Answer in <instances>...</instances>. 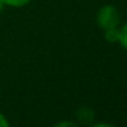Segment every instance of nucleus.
Here are the masks:
<instances>
[{"instance_id": "nucleus-1", "label": "nucleus", "mask_w": 127, "mask_h": 127, "mask_svg": "<svg viewBox=\"0 0 127 127\" xmlns=\"http://www.w3.org/2000/svg\"><path fill=\"white\" fill-rule=\"evenodd\" d=\"M96 22L101 30H107L111 28H118L120 23V14L118 8L112 4H105L97 11Z\"/></svg>"}, {"instance_id": "nucleus-2", "label": "nucleus", "mask_w": 127, "mask_h": 127, "mask_svg": "<svg viewBox=\"0 0 127 127\" xmlns=\"http://www.w3.org/2000/svg\"><path fill=\"white\" fill-rule=\"evenodd\" d=\"M77 118H78V120L82 122V123L90 124L92 120H93V118H94V113L92 109L83 107V108H81V109L77 111Z\"/></svg>"}, {"instance_id": "nucleus-3", "label": "nucleus", "mask_w": 127, "mask_h": 127, "mask_svg": "<svg viewBox=\"0 0 127 127\" xmlns=\"http://www.w3.org/2000/svg\"><path fill=\"white\" fill-rule=\"evenodd\" d=\"M119 36H120V28H111L104 30V37L107 42L109 44H118L119 42Z\"/></svg>"}, {"instance_id": "nucleus-4", "label": "nucleus", "mask_w": 127, "mask_h": 127, "mask_svg": "<svg viewBox=\"0 0 127 127\" xmlns=\"http://www.w3.org/2000/svg\"><path fill=\"white\" fill-rule=\"evenodd\" d=\"M124 49L127 51V22L120 28V36H119V42Z\"/></svg>"}, {"instance_id": "nucleus-5", "label": "nucleus", "mask_w": 127, "mask_h": 127, "mask_svg": "<svg viewBox=\"0 0 127 127\" xmlns=\"http://www.w3.org/2000/svg\"><path fill=\"white\" fill-rule=\"evenodd\" d=\"M32 0H3V3L6 6H10V7H23L26 4H29Z\"/></svg>"}, {"instance_id": "nucleus-6", "label": "nucleus", "mask_w": 127, "mask_h": 127, "mask_svg": "<svg viewBox=\"0 0 127 127\" xmlns=\"http://www.w3.org/2000/svg\"><path fill=\"white\" fill-rule=\"evenodd\" d=\"M10 126V122L7 120L6 115L0 112V127H8Z\"/></svg>"}, {"instance_id": "nucleus-7", "label": "nucleus", "mask_w": 127, "mask_h": 127, "mask_svg": "<svg viewBox=\"0 0 127 127\" xmlns=\"http://www.w3.org/2000/svg\"><path fill=\"white\" fill-rule=\"evenodd\" d=\"M55 126H58V127H62V126H72V127H75V126H77V123L70 122V120H64V122H59V123H56Z\"/></svg>"}, {"instance_id": "nucleus-8", "label": "nucleus", "mask_w": 127, "mask_h": 127, "mask_svg": "<svg viewBox=\"0 0 127 127\" xmlns=\"http://www.w3.org/2000/svg\"><path fill=\"white\" fill-rule=\"evenodd\" d=\"M93 126H94V127H101V126H107V127H111V124H109V123H94Z\"/></svg>"}, {"instance_id": "nucleus-9", "label": "nucleus", "mask_w": 127, "mask_h": 127, "mask_svg": "<svg viewBox=\"0 0 127 127\" xmlns=\"http://www.w3.org/2000/svg\"><path fill=\"white\" fill-rule=\"evenodd\" d=\"M4 6H6V4L3 3V0H0V11H3V8H4Z\"/></svg>"}]
</instances>
